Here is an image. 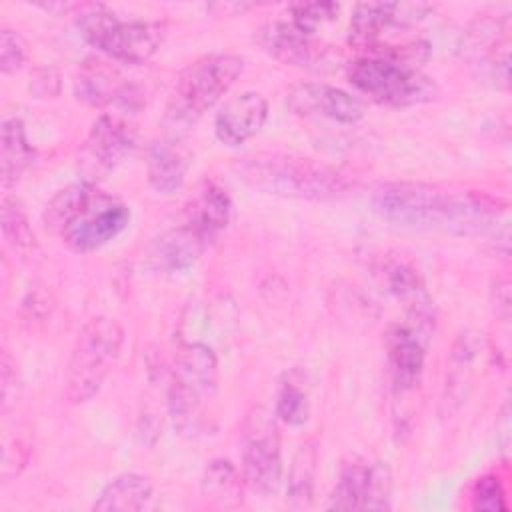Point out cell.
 Masks as SVG:
<instances>
[{
	"mask_svg": "<svg viewBox=\"0 0 512 512\" xmlns=\"http://www.w3.org/2000/svg\"><path fill=\"white\" fill-rule=\"evenodd\" d=\"M376 214L414 230H450L478 234L502 214L498 200L484 194H450L422 182H390L372 194Z\"/></svg>",
	"mask_w": 512,
	"mask_h": 512,
	"instance_id": "6da1fadb",
	"label": "cell"
},
{
	"mask_svg": "<svg viewBox=\"0 0 512 512\" xmlns=\"http://www.w3.org/2000/svg\"><path fill=\"white\" fill-rule=\"evenodd\" d=\"M42 218L74 252H94L130 224V208L96 184L80 180L56 192Z\"/></svg>",
	"mask_w": 512,
	"mask_h": 512,
	"instance_id": "7a4b0ae2",
	"label": "cell"
},
{
	"mask_svg": "<svg viewBox=\"0 0 512 512\" xmlns=\"http://www.w3.org/2000/svg\"><path fill=\"white\" fill-rule=\"evenodd\" d=\"M234 170L252 190L280 198L330 200L348 190L342 174L312 158L294 154L260 152L244 156L234 164Z\"/></svg>",
	"mask_w": 512,
	"mask_h": 512,
	"instance_id": "3957f363",
	"label": "cell"
},
{
	"mask_svg": "<svg viewBox=\"0 0 512 512\" xmlns=\"http://www.w3.org/2000/svg\"><path fill=\"white\" fill-rule=\"evenodd\" d=\"M122 344L124 330L114 318L96 316L82 326L64 374V396L68 402L82 404L98 394L120 356Z\"/></svg>",
	"mask_w": 512,
	"mask_h": 512,
	"instance_id": "277c9868",
	"label": "cell"
},
{
	"mask_svg": "<svg viewBox=\"0 0 512 512\" xmlns=\"http://www.w3.org/2000/svg\"><path fill=\"white\" fill-rule=\"evenodd\" d=\"M218 390V360L202 342L184 344L172 366L168 412L180 432L194 434L204 424V408Z\"/></svg>",
	"mask_w": 512,
	"mask_h": 512,
	"instance_id": "5b68a950",
	"label": "cell"
},
{
	"mask_svg": "<svg viewBox=\"0 0 512 512\" xmlns=\"http://www.w3.org/2000/svg\"><path fill=\"white\" fill-rule=\"evenodd\" d=\"M244 60L236 54H208L186 66L170 92L166 120L176 126L194 124L236 82Z\"/></svg>",
	"mask_w": 512,
	"mask_h": 512,
	"instance_id": "8992f818",
	"label": "cell"
},
{
	"mask_svg": "<svg viewBox=\"0 0 512 512\" xmlns=\"http://www.w3.org/2000/svg\"><path fill=\"white\" fill-rule=\"evenodd\" d=\"M76 24L90 46L124 64H144L160 50L166 36L162 22H124L102 4H82Z\"/></svg>",
	"mask_w": 512,
	"mask_h": 512,
	"instance_id": "52a82bcc",
	"label": "cell"
},
{
	"mask_svg": "<svg viewBox=\"0 0 512 512\" xmlns=\"http://www.w3.org/2000/svg\"><path fill=\"white\" fill-rule=\"evenodd\" d=\"M348 78L356 90L386 106H414L438 96L436 82L416 66L368 54L358 58Z\"/></svg>",
	"mask_w": 512,
	"mask_h": 512,
	"instance_id": "ba28073f",
	"label": "cell"
},
{
	"mask_svg": "<svg viewBox=\"0 0 512 512\" xmlns=\"http://www.w3.org/2000/svg\"><path fill=\"white\" fill-rule=\"evenodd\" d=\"M240 454L244 484L254 494H274L282 480V450L276 420L264 406H254L244 420Z\"/></svg>",
	"mask_w": 512,
	"mask_h": 512,
	"instance_id": "9c48e42d",
	"label": "cell"
},
{
	"mask_svg": "<svg viewBox=\"0 0 512 512\" xmlns=\"http://www.w3.org/2000/svg\"><path fill=\"white\" fill-rule=\"evenodd\" d=\"M134 136L130 126L118 116L102 114L78 148V172L84 182L104 180L130 152Z\"/></svg>",
	"mask_w": 512,
	"mask_h": 512,
	"instance_id": "30bf717a",
	"label": "cell"
},
{
	"mask_svg": "<svg viewBox=\"0 0 512 512\" xmlns=\"http://www.w3.org/2000/svg\"><path fill=\"white\" fill-rule=\"evenodd\" d=\"M432 330L408 320L386 334V360L392 384L398 392L414 390L424 372L426 344Z\"/></svg>",
	"mask_w": 512,
	"mask_h": 512,
	"instance_id": "8fae6325",
	"label": "cell"
},
{
	"mask_svg": "<svg viewBox=\"0 0 512 512\" xmlns=\"http://www.w3.org/2000/svg\"><path fill=\"white\" fill-rule=\"evenodd\" d=\"M432 10L420 2H364L350 18V40L358 48L372 50L388 28H408Z\"/></svg>",
	"mask_w": 512,
	"mask_h": 512,
	"instance_id": "7c38bea8",
	"label": "cell"
},
{
	"mask_svg": "<svg viewBox=\"0 0 512 512\" xmlns=\"http://www.w3.org/2000/svg\"><path fill=\"white\" fill-rule=\"evenodd\" d=\"M286 104L298 116H322L340 124H356L364 116V106L356 96L330 84H296Z\"/></svg>",
	"mask_w": 512,
	"mask_h": 512,
	"instance_id": "4fadbf2b",
	"label": "cell"
},
{
	"mask_svg": "<svg viewBox=\"0 0 512 512\" xmlns=\"http://www.w3.org/2000/svg\"><path fill=\"white\" fill-rule=\"evenodd\" d=\"M480 350H482V336L474 330H464L454 340L448 362H446V378H444V388H442L440 408H438V414L442 418L454 416L466 402L472 390L474 372H476L474 366L480 356Z\"/></svg>",
	"mask_w": 512,
	"mask_h": 512,
	"instance_id": "5bb4252c",
	"label": "cell"
},
{
	"mask_svg": "<svg viewBox=\"0 0 512 512\" xmlns=\"http://www.w3.org/2000/svg\"><path fill=\"white\" fill-rule=\"evenodd\" d=\"M268 118V102L254 90L230 96L214 118V132L226 146H240L254 138Z\"/></svg>",
	"mask_w": 512,
	"mask_h": 512,
	"instance_id": "9a60e30c",
	"label": "cell"
},
{
	"mask_svg": "<svg viewBox=\"0 0 512 512\" xmlns=\"http://www.w3.org/2000/svg\"><path fill=\"white\" fill-rule=\"evenodd\" d=\"M260 44L276 60L298 68H322L328 60V48L312 34L298 30L292 22H270L262 28Z\"/></svg>",
	"mask_w": 512,
	"mask_h": 512,
	"instance_id": "2e32d148",
	"label": "cell"
},
{
	"mask_svg": "<svg viewBox=\"0 0 512 512\" xmlns=\"http://www.w3.org/2000/svg\"><path fill=\"white\" fill-rule=\"evenodd\" d=\"M208 242L202 232L184 222L178 228L166 230L150 244L148 262L160 272H182L198 262Z\"/></svg>",
	"mask_w": 512,
	"mask_h": 512,
	"instance_id": "e0dca14e",
	"label": "cell"
},
{
	"mask_svg": "<svg viewBox=\"0 0 512 512\" xmlns=\"http://www.w3.org/2000/svg\"><path fill=\"white\" fill-rule=\"evenodd\" d=\"M384 280H386L388 290L408 310V320L432 330V326H434L432 298H430L418 270L408 262L394 260L384 268Z\"/></svg>",
	"mask_w": 512,
	"mask_h": 512,
	"instance_id": "ac0fdd59",
	"label": "cell"
},
{
	"mask_svg": "<svg viewBox=\"0 0 512 512\" xmlns=\"http://www.w3.org/2000/svg\"><path fill=\"white\" fill-rule=\"evenodd\" d=\"M192 154L176 140H160L150 146L148 152V182L158 194L176 192L188 174Z\"/></svg>",
	"mask_w": 512,
	"mask_h": 512,
	"instance_id": "d6986e66",
	"label": "cell"
},
{
	"mask_svg": "<svg viewBox=\"0 0 512 512\" xmlns=\"http://www.w3.org/2000/svg\"><path fill=\"white\" fill-rule=\"evenodd\" d=\"M232 216V200L216 182H206L186 206V224L212 240L224 230Z\"/></svg>",
	"mask_w": 512,
	"mask_h": 512,
	"instance_id": "ffe728a7",
	"label": "cell"
},
{
	"mask_svg": "<svg viewBox=\"0 0 512 512\" xmlns=\"http://www.w3.org/2000/svg\"><path fill=\"white\" fill-rule=\"evenodd\" d=\"M76 98L90 106H106L112 102H126L130 96V86L120 78V74L102 62L88 64L80 70L74 82Z\"/></svg>",
	"mask_w": 512,
	"mask_h": 512,
	"instance_id": "44dd1931",
	"label": "cell"
},
{
	"mask_svg": "<svg viewBox=\"0 0 512 512\" xmlns=\"http://www.w3.org/2000/svg\"><path fill=\"white\" fill-rule=\"evenodd\" d=\"M150 498L152 482L142 474L124 472L100 490L92 508L98 512H138L148 506Z\"/></svg>",
	"mask_w": 512,
	"mask_h": 512,
	"instance_id": "7402d4cb",
	"label": "cell"
},
{
	"mask_svg": "<svg viewBox=\"0 0 512 512\" xmlns=\"http://www.w3.org/2000/svg\"><path fill=\"white\" fill-rule=\"evenodd\" d=\"M34 148L28 142L24 122L20 118H6L0 130V176L2 186L10 188L34 162Z\"/></svg>",
	"mask_w": 512,
	"mask_h": 512,
	"instance_id": "603a6c76",
	"label": "cell"
},
{
	"mask_svg": "<svg viewBox=\"0 0 512 512\" xmlns=\"http://www.w3.org/2000/svg\"><path fill=\"white\" fill-rule=\"evenodd\" d=\"M316 470H318V448L314 440H308L296 452L288 482H286V504L290 508H308L314 498V484H316Z\"/></svg>",
	"mask_w": 512,
	"mask_h": 512,
	"instance_id": "cb8c5ba5",
	"label": "cell"
},
{
	"mask_svg": "<svg viewBox=\"0 0 512 512\" xmlns=\"http://www.w3.org/2000/svg\"><path fill=\"white\" fill-rule=\"evenodd\" d=\"M242 476L238 474V470L234 468V464H230L224 458H216L212 460L202 474V494L212 500L218 506L230 508V506H238L240 504V494H242Z\"/></svg>",
	"mask_w": 512,
	"mask_h": 512,
	"instance_id": "d4e9b609",
	"label": "cell"
},
{
	"mask_svg": "<svg viewBox=\"0 0 512 512\" xmlns=\"http://www.w3.org/2000/svg\"><path fill=\"white\" fill-rule=\"evenodd\" d=\"M368 482H370V464L362 460L348 462L342 472L340 480L336 482L328 508L332 510H364L366 496H368Z\"/></svg>",
	"mask_w": 512,
	"mask_h": 512,
	"instance_id": "484cf974",
	"label": "cell"
},
{
	"mask_svg": "<svg viewBox=\"0 0 512 512\" xmlns=\"http://www.w3.org/2000/svg\"><path fill=\"white\" fill-rule=\"evenodd\" d=\"M274 416L288 426H304L310 416V394L298 372H290L280 382Z\"/></svg>",
	"mask_w": 512,
	"mask_h": 512,
	"instance_id": "4316f807",
	"label": "cell"
},
{
	"mask_svg": "<svg viewBox=\"0 0 512 512\" xmlns=\"http://www.w3.org/2000/svg\"><path fill=\"white\" fill-rule=\"evenodd\" d=\"M2 232L14 250H28L34 244V232L28 222V214L16 196H4L0 208Z\"/></svg>",
	"mask_w": 512,
	"mask_h": 512,
	"instance_id": "83f0119b",
	"label": "cell"
},
{
	"mask_svg": "<svg viewBox=\"0 0 512 512\" xmlns=\"http://www.w3.org/2000/svg\"><path fill=\"white\" fill-rule=\"evenodd\" d=\"M340 12L336 2H302L290 6V22L308 34H314L316 28L328 20H334Z\"/></svg>",
	"mask_w": 512,
	"mask_h": 512,
	"instance_id": "f1b7e54d",
	"label": "cell"
},
{
	"mask_svg": "<svg viewBox=\"0 0 512 512\" xmlns=\"http://www.w3.org/2000/svg\"><path fill=\"white\" fill-rule=\"evenodd\" d=\"M472 508L486 512H502L508 510L506 490L502 480L496 474L480 476L472 486Z\"/></svg>",
	"mask_w": 512,
	"mask_h": 512,
	"instance_id": "f546056e",
	"label": "cell"
},
{
	"mask_svg": "<svg viewBox=\"0 0 512 512\" xmlns=\"http://www.w3.org/2000/svg\"><path fill=\"white\" fill-rule=\"evenodd\" d=\"M392 474L384 462L370 464V482L364 510H388L392 506Z\"/></svg>",
	"mask_w": 512,
	"mask_h": 512,
	"instance_id": "4dcf8cb0",
	"label": "cell"
},
{
	"mask_svg": "<svg viewBox=\"0 0 512 512\" xmlns=\"http://www.w3.org/2000/svg\"><path fill=\"white\" fill-rule=\"evenodd\" d=\"M26 60V44L22 36L10 28H2L0 32V68L4 74H12L20 70Z\"/></svg>",
	"mask_w": 512,
	"mask_h": 512,
	"instance_id": "1f68e13d",
	"label": "cell"
},
{
	"mask_svg": "<svg viewBox=\"0 0 512 512\" xmlns=\"http://www.w3.org/2000/svg\"><path fill=\"white\" fill-rule=\"evenodd\" d=\"M0 392H2V410L8 412L10 406L16 404V362L10 358V354L4 350L2 352V362H0Z\"/></svg>",
	"mask_w": 512,
	"mask_h": 512,
	"instance_id": "d6a6232c",
	"label": "cell"
},
{
	"mask_svg": "<svg viewBox=\"0 0 512 512\" xmlns=\"http://www.w3.org/2000/svg\"><path fill=\"white\" fill-rule=\"evenodd\" d=\"M496 440L500 444L502 452H508L510 446V404L504 402L500 408V414L496 418Z\"/></svg>",
	"mask_w": 512,
	"mask_h": 512,
	"instance_id": "836d02e7",
	"label": "cell"
},
{
	"mask_svg": "<svg viewBox=\"0 0 512 512\" xmlns=\"http://www.w3.org/2000/svg\"><path fill=\"white\" fill-rule=\"evenodd\" d=\"M494 294H496V314L506 322L508 316H510V284L508 280H496V286H494Z\"/></svg>",
	"mask_w": 512,
	"mask_h": 512,
	"instance_id": "e575fe53",
	"label": "cell"
}]
</instances>
